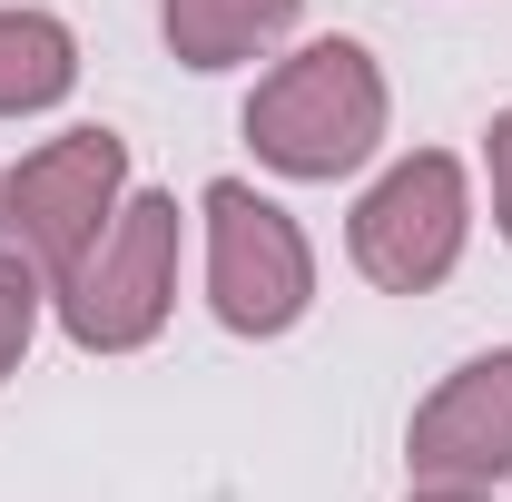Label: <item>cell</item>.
Wrapping results in <instances>:
<instances>
[{"label":"cell","instance_id":"8fae6325","mask_svg":"<svg viewBox=\"0 0 512 502\" xmlns=\"http://www.w3.org/2000/svg\"><path fill=\"white\" fill-rule=\"evenodd\" d=\"M414 502H493L483 483H414Z\"/></svg>","mask_w":512,"mask_h":502},{"label":"cell","instance_id":"7a4b0ae2","mask_svg":"<svg viewBox=\"0 0 512 502\" xmlns=\"http://www.w3.org/2000/svg\"><path fill=\"white\" fill-rule=\"evenodd\" d=\"M178 197H119V217L99 227V247L69 266L60 286H50V306H60V335L79 355H138V345H158V325L178 306Z\"/></svg>","mask_w":512,"mask_h":502},{"label":"cell","instance_id":"6da1fadb","mask_svg":"<svg viewBox=\"0 0 512 502\" xmlns=\"http://www.w3.org/2000/svg\"><path fill=\"white\" fill-rule=\"evenodd\" d=\"M384 69L365 40H306L296 60H276L247 99V148L256 168L296 178V188H335L384 148Z\"/></svg>","mask_w":512,"mask_h":502},{"label":"cell","instance_id":"5b68a950","mask_svg":"<svg viewBox=\"0 0 512 502\" xmlns=\"http://www.w3.org/2000/svg\"><path fill=\"white\" fill-rule=\"evenodd\" d=\"M128 197V138L119 128H69L50 148H30L20 168H0V247H20L50 286L99 247V227Z\"/></svg>","mask_w":512,"mask_h":502},{"label":"cell","instance_id":"9c48e42d","mask_svg":"<svg viewBox=\"0 0 512 502\" xmlns=\"http://www.w3.org/2000/svg\"><path fill=\"white\" fill-rule=\"evenodd\" d=\"M40 306H50V276L20 247H0V384L20 375V355H30V335H40Z\"/></svg>","mask_w":512,"mask_h":502},{"label":"cell","instance_id":"8992f818","mask_svg":"<svg viewBox=\"0 0 512 502\" xmlns=\"http://www.w3.org/2000/svg\"><path fill=\"white\" fill-rule=\"evenodd\" d=\"M414 483H503L512 473V345L453 365L424 404H414V434H404Z\"/></svg>","mask_w":512,"mask_h":502},{"label":"cell","instance_id":"52a82bcc","mask_svg":"<svg viewBox=\"0 0 512 502\" xmlns=\"http://www.w3.org/2000/svg\"><path fill=\"white\" fill-rule=\"evenodd\" d=\"M296 20H306V0H158V30H168V50L188 69L266 60Z\"/></svg>","mask_w":512,"mask_h":502},{"label":"cell","instance_id":"30bf717a","mask_svg":"<svg viewBox=\"0 0 512 502\" xmlns=\"http://www.w3.org/2000/svg\"><path fill=\"white\" fill-rule=\"evenodd\" d=\"M483 168H493V227L512 247V109H493V128H483Z\"/></svg>","mask_w":512,"mask_h":502},{"label":"cell","instance_id":"3957f363","mask_svg":"<svg viewBox=\"0 0 512 502\" xmlns=\"http://www.w3.org/2000/svg\"><path fill=\"white\" fill-rule=\"evenodd\" d=\"M197 217H207V306L227 335H296L306 306H316V247L306 227L256 197L247 178H207L197 188Z\"/></svg>","mask_w":512,"mask_h":502},{"label":"cell","instance_id":"277c9868","mask_svg":"<svg viewBox=\"0 0 512 502\" xmlns=\"http://www.w3.org/2000/svg\"><path fill=\"white\" fill-rule=\"evenodd\" d=\"M463 237H473V188H463V158H444V148L394 158L345 217V256L384 296H434L463 266Z\"/></svg>","mask_w":512,"mask_h":502},{"label":"cell","instance_id":"ba28073f","mask_svg":"<svg viewBox=\"0 0 512 502\" xmlns=\"http://www.w3.org/2000/svg\"><path fill=\"white\" fill-rule=\"evenodd\" d=\"M79 89V30L60 10H0V119H40Z\"/></svg>","mask_w":512,"mask_h":502}]
</instances>
